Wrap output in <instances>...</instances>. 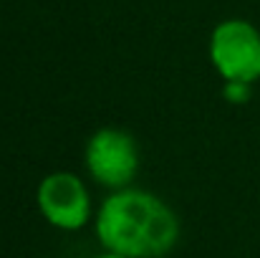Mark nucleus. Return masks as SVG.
<instances>
[{
  "label": "nucleus",
  "instance_id": "1",
  "mask_svg": "<svg viewBox=\"0 0 260 258\" xmlns=\"http://www.w3.org/2000/svg\"><path fill=\"white\" fill-rule=\"evenodd\" d=\"M96 238L109 253L162 258L179 238V220L167 203L144 190H116L96 215Z\"/></svg>",
  "mask_w": 260,
  "mask_h": 258
},
{
  "label": "nucleus",
  "instance_id": "2",
  "mask_svg": "<svg viewBox=\"0 0 260 258\" xmlns=\"http://www.w3.org/2000/svg\"><path fill=\"white\" fill-rule=\"evenodd\" d=\"M210 61L225 81L255 84L260 79V31L243 18L217 23L210 36Z\"/></svg>",
  "mask_w": 260,
  "mask_h": 258
},
{
  "label": "nucleus",
  "instance_id": "3",
  "mask_svg": "<svg viewBox=\"0 0 260 258\" xmlns=\"http://www.w3.org/2000/svg\"><path fill=\"white\" fill-rule=\"evenodd\" d=\"M84 165L99 185L111 190H124L139 170L137 142L124 129L104 127L93 132V137L88 139Z\"/></svg>",
  "mask_w": 260,
  "mask_h": 258
},
{
  "label": "nucleus",
  "instance_id": "4",
  "mask_svg": "<svg viewBox=\"0 0 260 258\" xmlns=\"http://www.w3.org/2000/svg\"><path fill=\"white\" fill-rule=\"evenodd\" d=\"M41 215L61 231H81L91 215L88 190L74 172H51L36 190Z\"/></svg>",
  "mask_w": 260,
  "mask_h": 258
},
{
  "label": "nucleus",
  "instance_id": "5",
  "mask_svg": "<svg viewBox=\"0 0 260 258\" xmlns=\"http://www.w3.org/2000/svg\"><path fill=\"white\" fill-rule=\"evenodd\" d=\"M222 96H225L230 104H245V101L250 99V84H243V81H225Z\"/></svg>",
  "mask_w": 260,
  "mask_h": 258
},
{
  "label": "nucleus",
  "instance_id": "6",
  "mask_svg": "<svg viewBox=\"0 0 260 258\" xmlns=\"http://www.w3.org/2000/svg\"><path fill=\"white\" fill-rule=\"evenodd\" d=\"M96 258H126V256H119V253H109L106 251V253H101V256H96Z\"/></svg>",
  "mask_w": 260,
  "mask_h": 258
}]
</instances>
